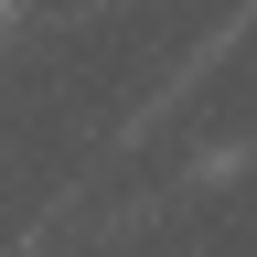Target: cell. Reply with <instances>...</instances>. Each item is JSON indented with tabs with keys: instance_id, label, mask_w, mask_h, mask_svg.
Instances as JSON below:
<instances>
[]
</instances>
